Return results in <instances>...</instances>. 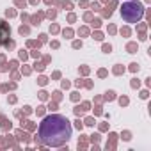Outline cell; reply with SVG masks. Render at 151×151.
<instances>
[{
    "label": "cell",
    "mask_w": 151,
    "mask_h": 151,
    "mask_svg": "<svg viewBox=\"0 0 151 151\" xmlns=\"http://www.w3.org/2000/svg\"><path fill=\"white\" fill-rule=\"evenodd\" d=\"M121 16L128 23H137L144 18V6L135 0H126L121 6Z\"/></svg>",
    "instance_id": "cell-2"
},
{
    "label": "cell",
    "mask_w": 151,
    "mask_h": 151,
    "mask_svg": "<svg viewBox=\"0 0 151 151\" xmlns=\"http://www.w3.org/2000/svg\"><path fill=\"white\" fill-rule=\"evenodd\" d=\"M71 132H73L71 123L64 116L52 114L41 121L39 130H37V137H39L41 144L55 147V146L66 144L71 139Z\"/></svg>",
    "instance_id": "cell-1"
},
{
    "label": "cell",
    "mask_w": 151,
    "mask_h": 151,
    "mask_svg": "<svg viewBox=\"0 0 151 151\" xmlns=\"http://www.w3.org/2000/svg\"><path fill=\"white\" fill-rule=\"evenodd\" d=\"M11 36V29L7 27L6 22H0V43H7Z\"/></svg>",
    "instance_id": "cell-3"
}]
</instances>
